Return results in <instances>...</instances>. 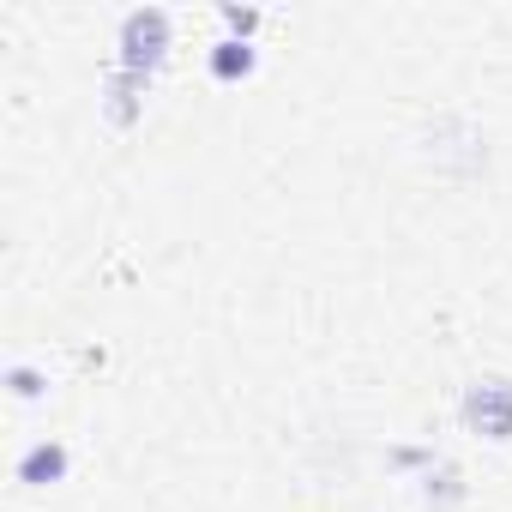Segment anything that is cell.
<instances>
[{
    "instance_id": "1",
    "label": "cell",
    "mask_w": 512,
    "mask_h": 512,
    "mask_svg": "<svg viewBox=\"0 0 512 512\" xmlns=\"http://www.w3.org/2000/svg\"><path fill=\"white\" fill-rule=\"evenodd\" d=\"M169 43H175V19L163 13V7H133L127 19H121V37H115V67H127V73H157L163 61H169Z\"/></svg>"
},
{
    "instance_id": "2",
    "label": "cell",
    "mask_w": 512,
    "mask_h": 512,
    "mask_svg": "<svg viewBox=\"0 0 512 512\" xmlns=\"http://www.w3.org/2000/svg\"><path fill=\"white\" fill-rule=\"evenodd\" d=\"M464 428L482 440H512V380H476L464 392Z\"/></svg>"
},
{
    "instance_id": "3",
    "label": "cell",
    "mask_w": 512,
    "mask_h": 512,
    "mask_svg": "<svg viewBox=\"0 0 512 512\" xmlns=\"http://www.w3.org/2000/svg\"><path fill=\"white\" fill-rule=\"evenodd\" d=\"M67 470H73V452H67V440H55V434H43L37 446H25L19 464H13V476H19L25 488H55V482H67Z\"/></svg>"
},
{
    "instance_id": "4",
    "label": "cell",
    "mask_w": 512,
    "mask_h": 512,
    "mask_svg": "<svg viewBox=\"0 0 512 512\" xmlns=\"http://www.w3.org/2000/svg\"><path fill=\"white\" fill-rule=\"evenodd\" d=\"M145 91H151V79H145V73L109 67V79H103V115H109V127H133V121H139V109H145Z\"/></svg>"
},
{
    "instance_id": "5",
    "label": "cell",
    "mask_w": 512,
    "mask_h": 512,
    "mask_svg": "<svg viewBox=\"0 0 512 512\" xmlns=\"http://www.w3.org/2000/svg\"><path fill=\"white\" fill-rule=\"evenodd\" d=\"M205 67H211V79L235 85V79H247L253 67H260V49L241 43V37H217V43H211V55H205Z\"/></svg>"
},
{
    "instance_id": "6",
    "label": "cell",
    "mask_w": 512,
    "mask_h": 512,
    "mask_svg": "<svg viewBox=\"0 0 512 512\" xmlns=\"http://www.w3.org/2000/svg\"><path fill=\"white\" fill-rule=\"evenodd\" d=\"M7 392L31 404V398H43V392H49V374H43V368H31V362H13V368H7Z\"/></svg>"
},
{
    "instance_id": "7",
    "label": "cell",
    "mask_w": 512,
    "mask_h": 512,
    "mask_svg": "<svg viewBox=\"0 0 512 512\" xmlns=\"http://www.w3.org/2000/svg\"><path fill=\"white\" fill-rule=\"evenodd\" d=\"M223 25H229V37L253 43V31H260V7H223Z\"/></svg>"
}]
</instances>
